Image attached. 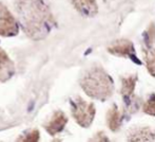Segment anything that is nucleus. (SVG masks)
Listing matches in <instances>:
<instances>
[{
	"label": "nucleus",
	"instance_id": "1",
	"mask_svg": "<svg viewBox=\"0 0 155 142\" xmlns=\"http://www.w3.org/2000/svg\"><path fill=\"white\" fill-rule=\"evenodd\" d=\"M17 14L25 33L33 38H42L48 26L54 21L49 8L41 0H17Z\"/></svg>",
	"mask_w": 155,
	"mask_h": 142
},
{
	"label": "nucleus",
	"instance_id": "2",
	"mask_svg": "<svg viewBox=\"0 0 155 142\" xmlns=\"http://www.w3.org/2000/svg\"><path fill=\"white\" fill-rule=\"evenodd\" d=\"M80 86L84 91L96 100L104 101L113 95V80L100 66H93L84 71L80 78Z\"/></svg>",
	"mask_w": 155,
	"mask_h": 142
},
{
	"label": "nucleus",
	"instance_id": "3",
	"mask_svg": "<svg viewBox=\"0 0 155 142\" xmlns=\"http://www.w3.org/2000/svg\"><path fill=\"white\" fill-rule=\"evenodd\" d=\"M71 113L78 125L87 128L93 123L96 115V108L93 103L86 102L81 97L77 95L74 98V100H72Z\"/></svg>",
	"mask_w": 155,
	"mask_h": 142
},
{
	"label": "nucleus",
	"instance_id": "4",
	"mask_svg": "<svg viewBox=\"0 0 155 142\" xmlns=\"http://www.w3.org/2000/svg\"><path fill=\"white\" fill-rule=\"evenodd\" d=\"M18 33V26L14 15L2 2H0V35L14 36Z\"/></svg>",
	"mask_w": 155,
	"mask_h": 142
},
{
	"label": "nucleus",
	"instance_id": "5",
	"mask_svg": "<svg viewBox=\"0 0 155 142\" xmlns=\"http://www.w3.org/2000/svg\"><path fill=\"white\" fill-rule=\"evenodd\" d=\"M67 123L68 117L65 116V113L61 110H56L54 111L49 121L43 125V127L47 130V133H49L51 136L54 137L57 134H59L60 132H62Z\"/></svg>",
	"mask_w": 155,
	"mask_h": 142
},
{
	"label": "nucleus",
	"instance_id": "6",
	"mask_svg": "<svg viewBox=\"0 0 155 142\" xmlns=\"http://www.w3.org/2000/svg\"><path fill=\"white\" fill-rule=\"evenodd\" d=\"M108 51L113 55L119 56V57L132 58L135 54L134 46L132 41L128 39H118L112 43L108 47Z\"/></svg>",
	"mask_w": 155,
	"mask_h": 142
},
{
	"label": "nucleus",
	"instance_id": "7",
	"mask_svg": "<svg viewBox=\"0 0 155 142\" xmlns=\"http://www.w3.org/2000/svg\"><path fill=\"white\" fill-rule=\"evenodd\" d=\"M15 72V65L6 52L0 48V81L5 82Z\"/></svg>",
	"mask_w": 155,
	"mask_h": 142
},
{
	"label": "nucleus",
	"instance_id": "8",
	"mask_svg": "<svg viewBox=\"0 0 155 142\" xmlns=\"http://www.w3.org/2000/svg\"><path fill=\"white\" fill-rule=\"evenodd\" d=\"M129 141H155V132L150 127H136L128 134Z\"/></svg>",
	"mask_w": 155,
	"mask_h": 142
},
{
	"label": "nucleus",
	"instance_id": "9",
	"mask_svg": "<svg viewBox=\"0 0 155 142\" xmlns=\"http://www.w3.org/2000/svg\"><path fill=\"white\" fill-rule=\"evenodd\" d=\"M74 8L84 16H94L98 12L96 0H71Z\"/></svg>",
	"mask_w": 155,
	"mask_h": 142
},
{
	"label": "nucleus",
	"instance_id": "10",
	"mask_svg": "<svg viewBox=\"0 0 155 142\" xmlns=\"http://www.w3.org/2000/svg\"><path fill=\"white\" fill-rule=\"evenodd\" d=\"M107 125L112 132H117L121 125V113L115 104L107 113Z\"/></svg>",
	"mask_w": 155,
	"mask_h": 142
},
{
	"label": "nucleus",
	"instance_id": "11",
	"mask_svg": "<svg viewBox=\"0 0 155 142\" xmlns=\"http://www.w3.org/2000/svg\"><path fill=\"white\" fill-rule=\"evenodd\" d=\"M121 82V88H120V93L124 95V98H129L131 97L134 93V89H135V85L137 82V75L136 74H131L128 76H123L120 78Z\"/></svg>",
	"mask_w": 155,
	"mask_h": 142
},
{
	"label": "nucleus",
	"instance_id": "12",
	"mask_svg": "<svg viewBox=\"0 0 155 142\" xmlns=\"http://www.w3.org/2000/svg\"><path fill=\"white\" fill-rule=\"evenodd\" d=\"M143 55L148 71L155 78V49L150 47L146 48L143 50Z\"/></svg>",
	"mask_w": 155,
	"mask_h": 142
},
{
	"label": "nucleus",
	"instance_id": "13",
	"mask_svg": "<svg viewBox=\"0 0 155 142\" xmlns=\"http://www.w3.org/2000/svg\"><path fill=\"white\" fill-rule=\"evenodd\" d=\"M143 110L145 113L150 116H155V95H151L149 99L143 103Z\"/></svg>",
	"mask_w": 155,
	"mask_h": 142
},
{
	"label": "nucleus",
	"instance_id": "14",
	"mask_svg": "<svg viewBox=\"0 0 155 142\" xmlns=\"http://www.w3.org/2000/svg\"><path fill=\"white\" fill-rule=\"evenodd\" d=\"M40 139V133L38 130H33L25 134L23 138H19L18 141H25V142H36Z\"/></svg>",
	"mask_w": 155,
	"mask_h": 142
},
{
	"label": "nucleus",
	"instance_id": "15",
	"mask_svg": "<svg viewBox=\"0 0 155 142\" xmlns=\"http://www.w3.org/2000/svg\"><path fill=\"white\" fill-rule=\"evenodd\" d=\"M147 37H148V40H149V45H152V43H155V25L154 23H151L150 27L148 28Z\"/></svg>",
	"mask_w": 155,
	"mask_h": 142
},
{
	"label": "nucleus",
	"instance_id": "16",
	"mask_svg": "<svg viewBox=\"0 0 155 142\" xmlns=\"http://www.w3.org/2000/svg\"><path fill=\"white\" fill-rule=\"evenodd\" d=\"M95 138H93V139H91L92 141H108V138L106 137V135L104 134L102 132H99V133H97V134L95 135Z\"/></svg>",
	"mask_w": 155,
	"mask_h": 142
}]
</instances>
